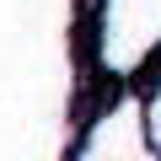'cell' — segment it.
Returning a JSON list of instances; mask_svg holds the SVG:
<instances>
[]
</instances>
